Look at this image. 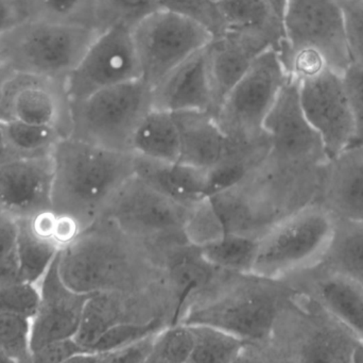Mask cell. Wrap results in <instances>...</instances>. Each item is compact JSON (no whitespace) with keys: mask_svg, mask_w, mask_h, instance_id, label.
I'll return each mask as SVG.
<instances>
[{"mask_svg":"<svg viewBox=\"0 0 363 363\" xmlns=\"http://www.w3.org/2000/svg\"><path fill=\"white\" fill-rule=\"evenodd\" d=\"M296 293L285 279L218 270L188 300L178 323L225 330L249 343L243 360L254 356L258 360L266 356L277 323Z\"/></svg>","mask_w":363,"mask_h":363,"instance_id":"obj_1","label":"cell"},{"mask_svg":"<svg viewBox=\"0 0 363 363\" xmlns=\"http://www.w3.org/2000/svg\"><path fill=\"white\" fill-rule=\"evenodd\" d=\"M62 281L78 293H140L166 283L163 262L112 220L100 217L57 255Z\"/></svg>","mask_w":363,"mask_h":363,"instance_id":"obj_2","label":"cell"},{"mask_svg":"<svg viewBox=\"0 0 363 363\" xmlns=\"http://www.w3.org/2000/svg\"><path fill=\"white\" fill-rule=\"evenodd\" d=\"M319 170L281 163L268 155L209 197L226 232L258 240L281 220L313 202Z\"/></svg>","mask_w":363,"mask_h":363,"instance_id":"obj_3","label":"cell"},{"mask_svg":"<svg viewBox=\"0 0 363 363\" xmlns=\"http://www.w3.org/2000/svg\"><path fill=\"white\" fill-rule=\"evenodd\" d=\"M52 211L81 232L99 219L113 196L135 174L134 153L63 136L53 148Z\"/></svg>","mask_w":363,"mask_h":363,"instance_id":"obj_4","label":"cell"},{"mask_svg":"<svg viewBox=\"0 0 363 363\" xmlns=\"http://www.w3.org/2000/svg\"><path fill=\"white\" fill-rule=\"evenodd\" d=\"M289 75L279 51L268 49L230 90L215 117L235 147L254 155L270 153L264 124Z\"/></svg>","mask_w":363,"mask_h":363,"instance_id":"obj_5","label":"cell"},{"mask_svg":"<svg viewBox=\"0 0 363 363\" xmlns=\"http://www.w3.org/2000/svg\"><path fill=\"white\" fill-rule=\"evenodd\" d=\"M99 32L28 17L0 36V62L13 72L65 81Z\"/></svg>","mask_w":363,"mask_h":363,"instance_id":"obj_6","label":"cell"},{"mask_svg":"<svg viewBox=\"0 0 363 363\" xmlns=\"http://www.w3.org/2000/svg\"><path fill=\"white\" fill-rule=\"evenodd\" d=\"M184 206L134 174L113 196L100 217L148 247L165 264L172 249L187 244Z\"/></svg>","mask_w":363,"mask_h":363,"instance_id":"obj_7","label":"cell"},{"mask_svg":"<svg viewBox=\"0 0 363 363\" xmlns=\"http://www.w3.org/2000/svg\"><path fill=\"white\" fill-rule=\"evenodd\" d=\"M151 109V87L142 79L115 85L69 102L68 136L106 148L132 153L134 132Z\"/></svg>","mask_w":363,"mask_h":363,"instance_id":"obj_8","label":"cell"},{"mask_svg":"<svg viewBox=\"0 0 363 363\" xmlns=\"http://www.w3.org/2000/svg\"><path fill=\"white\" fill-rule=\"evenodd\" d=\"M335 229V217L311 202L294 211L258 239L253 273L281 279L313 268L323 257Z\"/></svg>","mask_w":363,"mask_h":363,"instance_id":"obj_9","label":"cell"},{"mask_svg":"<svg viewBox=\"0 0 363 363\" xmlns=\"http://www.w3.org/2000/svg\"><path fill=\"white\" fill-rule=\"evenodd\" d=\"M131 30L142 80L151 87L213 38L201 23L164 9L151 13Z\"/></svg>","mask_w":363,"mask_h":363,"instance_id":"obj_10","label":"cell"},{"mask_svg":"<svg viewBox=\"0 0 363 363\" xmlns=\"http://www.w3.org/2000/svg\"><path fill=\"white\" fill-rule=\"evenodd\" d=\"M283 26L285 45L279 53L284 63L304 49L321 53L330 67L341 74L352 63L340 0H287Z\"/></svg>","mask_w":363,"mask_h":363,"instance_id":"obj_11","label":"cell"},{"mask_svg":"<svg viewBox=\"0 0 363 363\" xmlns=\"http://www.w3.org/2000/svg\"><path fill=\"white\" fill-rule=\"evenodd\" d=\"M142 79L131 28L115 25L101 30L65 80L69 102L96 92Z\"/></svg>","mask_w":363,"mask_h":363,"instance_id":"obj_12","label":"cell"},{"mask_svg":"<svg viewBox=\"0 0 363 363\" xmlns=\"http://www.w3.org/2000/svg\"><path fill=\"white\" fill-rule=\"evenodd\" d=\"M270 142L269 156L281 163L319 168L328 161L321 136L311 125L300 102L298 81H286L264 124Z\"/></svg>","mask_w":363,"mask_h":363,"instance_id":"obj_13","label":"cell"},{"mask_svg":"<svg viewBox=\"0 0 363 363\" xmlns=\"http://www.w3.org/2000/svg\"><path fill=\"white\" fill-rule=\"evenodd\" d=\"M298 81L305 117L321 136L330 159L355 142V121L343 74L328 66Z\"/></svg>","mask_w":363,"mask_h":363,"instance_id":"obj_14","label":"cell"},{"mask_svg":"<svg viewBox=\"0 0 363 363\" xmlns=\"http://www.w3.org/2000/svg\"><path fill=\"white\" fill-rule=\"evenodd\" d=\"M18 121L51 126L69 134V98L65 81L11 72L0 94V123Z\"/></svg>","mask_w":363,"mask_h":363,"instance_id":"obj_15","label":"cell"},{"mask_svg":"<svg viewBox=\"0 0 363 363\" xmlns=\"http://www.w3.org/2000/svg\"><path fill=\"white\" fill-rule=\"evenodd\" d=\"M51 153L10 158L0 164V210L16 221L52 210Z\"/></svg>","mask_w":363,"mask_h":363,"instance_id":"obj_16","label":"cell"},{"mask_svg":"<svg viewBox=\"0 0 363 363\" xmlns=\"http://www.w3.org/2000/svg\"><path fill=\"white\" fill-rule=\"evenodd\" d=\"M38 287L40 303L31 319L32 353L53 341L74 338L85 303L91 296L78 293L65 285L57 270V257Z\"/></svg>","mask_w":363,"mask_h":363,"instance_id":"obj_17","label":"cell"},{"mask_svg":"<svg viewBox=\"0 0 363 363\" xmlns=\"http://www.w3.org/2000/svg\"><path fill=\"white\" fill-rule=\"evenodd\" d=\"M363 345V286L351 277L311 268L285 277Z\"/></svg>","mask_w":363,"mask_h":363,"instance_id":"obj_18","label":"cell"},{"mask_svg":"<svg viewBox=\"0 0 363 363\" xmlns=\"http://www.w3.org/2000/svg\"><path fill=\"white\" fill-rule=\"evenodd\" d=\"M313 202L336 219L363 221V143H354L320 168Z\"/></svg>","mask_w":363,"mask_h":363,"instance_id":"obj_19","label":"cell"},{"mask_svg":"<svg viewBox=\"0 0 363 363\" xmlns=\"http://www.w3.org/2000/svg\"><path fill=\"white\" fill-rule=\"evenodd\" d=\"M180 136L179 161L202 170L232 168L245 172L235 153L234 145L208 111L172 113Z\"/></svg>","mask_w":363,"mask_h":363,"instance_id":"obj_20","label":"cell"},{"mask_svg":"<svg viewBox=\"0 0 363 363\" xmlns=\"http://www.w3.org/2000/svg\"><path fill=\"white\" fill-rule=\"evenodd\" d=\"M151 97L153 109L172 113L182 111L213 113L206 47L190 55L151 87Z\"/></svg>","mask_w":363,"mask_h":363,"instance_id":"obj_21","label":"cell"},{"mask_svg":"<svg viewBox=\"0 0 363 363\" xmlns=\"http://www.w3.org/2000/svg\"><path fill=\"white\" fill-rule=\"evenodd\" d=\"M271 48L264 40L245 34L224 31L213 36L206 46L213 115L256 58Z\"/></svg>","mask_w":363,"mask_h":363,"instance_id":"obj_22","label":"cell"},{"mask_svg":"<svg viewBox=\"0 0 363 363\" xmlns=\"http://www.w3.org/2000/svg\"><path fill=\"white\" fill-rule=\"evenodd\" d=\"M135 174L172 200L191 207L213 193L211 172L181 162L153 161L134 155Z\"/></svg>","mask_w":363,"mask_h":363,"instance_id":"obj_23","label":"cell"},{"mask_svg":"<svg viewBox=\"0 0 363 363\" xmlns=\"http://www.w3.org/2000/svg\"><path fill=\"white\" fill-rule=\"evenodd\" d=\"M216 4L223 23V32L254 36L279 53L283 50V19L268 0H216Z\"/></svg>","mask_w":363,"mask_h":363,"instance_id":"obj_24","label":"cell"},{"mask_svg":"<svg viewBox=\"0 0 363 363\" xmlns=\"http://www.w3.org/2000/svg\"><path fill=\"white\" fill-rule=\"evenodd\" d=\"M134 155L153 161L172 163L180 158V136L174 114L151 109L134 132L131 142Z\"/></svg>","mask_w":363,"mask_h":363,"instance_id":"obj_25","label":"cell"},{"mask_svg":"<svg viewBox=\"0 0 363 363\" xmlns=\"http://www.w3.org/2000/svg\"><path fill=\"white\" fill-rule=\"evenodd\" d=\"M313 268L345 275L363 286V221L335 217L332 241Z\"/></svg>","mask_w":363,"mask_h":363,"instance_id":"obj_26","label":"cell"},{"mask_svg":"<svg viewBox=\"0 0 363 363\" xmlns=\"http://www.w3.org/2000/svg\"><path fill=\"white\" fill-rule=\"evenodd\" d=\"M17 256L21 278L38 285L59 255L60 247L50 239L38 234L28 220L17 221Z\"/></svg>","mask_w":363,"mask_h":363,"instance_id":"obj_27","label":"cell"},{"mask_svg":"<svg viewBox=\"0 0 363 363\" xmlns=\"http://www.w3.org/2000/svg\"><path fill=\"white\" fill-rule=\"evenodd\" d=\"M194 335L191 363L243 362L249 343L225 330L204 324L188 325Z\"/></svg>","mask_w":363,"mask_h":363,"instance_id":"obj_28","label":"cell"},{"mask_svg":"<svg viewBox=\"0 0 363 363\" xmlns=\"http://www.w3.org/2000/svg\"><path fill=\"white\" fill-rule=\"evenodd\" d=\"M4 141L10 158L40 157L50 155L60 139L57 128L13 121L1 123Z\"/></svg>","mask_w":363,"mask_h":363,"instance_id":"obj_29","label":"cell"},{"mask_svg":"<svg viewBox=\"0 0 363 363\" xmlns=\"http://www.w3.org/2000/svg\"><path fill=\"white\" fill-rule=\"evenodd\" d=\"M257 239L226 232L222 238L199 247L203 258L218 270L253 273Z\"/></svg>","mask_w":363,"mask_h":363,"instance_id":"obj_30","label":"cell"},{"mask_svg":"<svg viewBox=\"0 0 363 363\" xmlns=\"http://www.w3.org/2000/svg\"><path fill=\"white\" fill-rule=\"evenodd\" d=\"M97 9L98 0H27L28 17L95 29Z\"/></svg>","mask_w":363,"mask_h":363,"instance_id":"obj_31","label":"cell"},{"mask_svg":"<svg viewBox=\"0 0 363 363\" xmlns=\"http://www.w3.org/2000/svg\"><path fill=\"white\" fill-rule=\"evenodd\" d=\"M184 234L187 242L196 247L215 242L226 234L223 222L211 197L190 207L184 224Z\"/></svg>","mask_w":363,"mask_h":363,"instance_id":"obj_32","label":"cell"},{"mask_svg":"<svg viewBox=\"0 0 363 363\" xmlns=\"http://www.w3.org/2000/svg\"><path fill=\"white\" fill-rule=\"evenodd\" d=\"M194 345V335L189 326L182 323L166 326L155 336L152 352L147 362H189Z\"/></svg>","mask_w":363,"mask_h":363,"instance_id":"obj_33","label":"cell"},{"mask_svg":"<svg viewBox=\"0 0 363 363\" xmlns=\"http://www.w3.org/2000/svg\"><path fill=\"white\" fill-rule=\"evenodd\" d=\"M0 351L11 362H32L30 318L0 313Z\"/></svg>","mask_w":363,"mask_h":363,"instance_id":"obj_34","label":"cell"},{"mask_svg":"<svg viewBox=\"0 0 363 363\" xmlns=\"http://www.w3.org/2000/svg\"><path fill=\"white\" fill-rule=\"evenodd\" d=\"M159 9L157 0H98V29L101 31L115 25L132 29Z\"/></svg>","mask_w":363,"mask_h":363,"instance_id":"obj_35","label":"cell"},{"mask_svg":"<svg viewBox=\"0 0 363 363\" xmlns=\"http://www.w3.org/2000/svg\"><path fill=\"white\" fill-rule=\"evenodd\" d=\"M172 325L169 320L157 318L149 322H125L111 327L91 347V352H106L125 347Z\"/></svg>","mask_w":363,"mask_h":363,"instance_id":"obj_36","label":"cell"},{"mask_svg":"<svg viewBox=\"0 0 363 363\" xmlns=\"http://www.w3.org/2000/svg\"><path fill=\"white\" fill-rule=\"evenodd\" d=\"M160 9L172 11L201 23L213 36L223 32V23L216 0H157Z\"/></svg>","mask_w":363,"mask_h":363,"instance_id":"obj_37","label":"cell"},{"mask_svg":"<svg viewBox=\"0 0 363 363\" xmlns=\"http://www.w3.org/2000/svg\"><path fill=\"white\" fill-rule=\"evenodd\" d=\"M40 303V287L36 283L21 281L0 287V313L32 318Z\"/></svg>","mask_w":363,"mask_h":363,"instance_id":"obj_38","label":"cell"},{"mask_svg":"<svg viewBox=\"0 0 363 363\" xmlns=\"http://www.w3.org/2000/svg\"><path fill=\"white\" fill-rule=\"evenodd\" d=\"M157 332L118 349L83 354L74 358L72 362H147L152 352L153 343Z\"/></svg>","mask_w":363,"mask_h":363,"instance_id":"obj_39","label":"cell"},{"mask_svg":"<svg viewBox=\"0 0 363 363\" xmlns=\"http://www.w3.org/2000/svg\"><path fill=\"white\" fill-rule=\"evenodd\" d=\"M352 63L363 66V1L340 0Z\"/></svg>","mask_w":363,"mask_h":363,"instance_id":"obj_40","label":"cell"},{"mask_svg":"<svg viewBox=\"0 0 363 363\" xmlns=\"http://www.w3.org/2000/svg\"><path fill=\"white\" fill-rule=\"evenodd\" d=\"M343 79L355 121L356 136L354 143H363V66L350 64L343 72Z\"/></svg>","mask_w":363,"mask_h":363,"instance_id":"obj_41","label":"cell"},{"mask_svg":"<svg viewBox=\"0 0 363 363\" xmlns=\"http://www.w3.org/2000/svg\"><path fill=\"white\" fill-rule=\"evenodd\" d=\"M89 353L74 338L62 339L45 345L32 353V362H72L74 358Z\"/></svg>","mask_w":363,"mask_h":363,"instance_id":"obj_42","label":"cell"},{"mask_svg":"<svg viewBox=\"0 0 363 363\" xmlns=\"http://www.w3.org/2000/svg\"><path fill=\"white\" fill-rule=\"evenodd\" d=\"M26 18L27 11L17 0H0V36Z\"/></svg>","mask_w":363,"mask_h":363,"instance_id":"obj_43","label":"cell"},{"mask_svg":"<svg viewBox=\"0 0 363 363\" xmlns=\"http://www.w3.org/2000/svg\"><path fill=\"white\" fill-rule=\"evenodd\" d=\"M17 221L0 210V259L15 249Z\"/></svg>","mask_w":363,"mask_h":363,"instance_id":"obj_44","label":"cell"},{"mask_svg":"<svg viewBox=\"0 0 363 363\" xmlns=\"http://www.w3.org/2000/svg\"><path fill=\"white\" fill-rule=\"evenodd\" d=\"M23 281L16 249L0 259V287Z\"/></svg>","mask_w":363,"mask_h":363,"instance_id":"obj_45","label":"cell"},{"mask_svg":"<svg viewBox=\"0 0 363 363\" xmlns=\"http://www.w3.org/2000/svg\"><path fill=\"white\" fill-rule=\"evenodd\" d=\"M8 159V147H6V141H4V131H2V125L1 123H0V164Z\"/></svg>","mask_w":363,"mask_h":363,"instance_id":"obj_46","label":"cell"},{"mask_svg":"<svg viewBox=\"0 0 363 363\" xmlns=\"http://www.w3.org/2000/svg\"><path fill=\"white\" fill-rule=\"evenodd\" d=\"M268 1L270 2L271 6H273V9L277 11V14L283 19L284 11H285L287 0H268Z\"/></svg>","mask_w":363,"mask_h":363,"instance_id":"obj_47","label":"cell"},{"mask_svg":"<svg viewBox=\"0 0 363 363\" xmlns=\"http://www.w3.org/2000/svg\"><path fill=\"white\" fill-rule=\"evenodd\" d=\"M11 70H9L6 66H4V64H0V94H1L2 87H4V81L8 78L9 75L11 74Z\"/></svg>","mask_w":363,"mask_h":363,"instance_id":"obj_48","label":"cell"},{"mask_svg":"<svg viewBox=\"0 0 363 363\" xmlns=\"http://www.w3.org/2000/svg\"><path fill=\"white\" fill-rule=\"evenodd\" d=\"M0 362L6 363L11 362V360L9 359L8 356L4 353V352L0 351Z\"/></svg>","mask_w":363,"mask_h":363,"instance_id":"obj_49","label":"cell"},{"mask_svg":"<svg viewBox=\"0 0 363 363\" xmlns=\"http://www.w3.org/2000/svg\"><path fill=\"white\" fill-rule=\"evenodd\" d=\"M17 1H18L19 4H21V6H23V8L26 9V11H27V0H17Z\"/></svg>","mask_w":363,"mask_h":363,"instance_id":"obj_50","label":"cell"},{"mask_svg":"<svg viewBox=\"0 0 363 363\" xmlns=\"http://www.w3.org/2000/svg\"><path fill=\"white\" fill-rule=\"evenodd\" d=\"M0 64H1V62H0Z\"/></svg>","mask_w":363,"mask_h":363,"instance_id":"obj_51","label":"cell"}]
</instances>
